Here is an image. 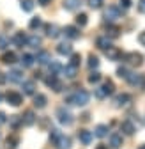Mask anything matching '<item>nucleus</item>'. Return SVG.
<instances>
[{"mask_svg": "<svg viewBox=\"0 0 145 149\" xmlns=\"http://www.w3.org/2000/svg\"><path fill=\"white\" fill-rule=\"evenodd\" d=\"M66 103L72 105V107H85L88 103V92L87 91H76L75 94L66 98Z\"/></svg>", "mask_w": 145, "mask_h": 149, "instance_id": "nucleus-1", "label": "nucleus"}, {"mask_svg": "<svg viewBox=\"0 0 145 149\" xmlns=\"http://www.w3.org/2000/svg\"><path fill=\"white\" fill-rule=\"evenodd\" d=\"M57 119H59V123L64 124V126L72 124V114H71L66 107H60V108L57 110Z\"/></svg>", "mask_w": 145, "mask_h": 149, "instance_id": "nucleus-2", "label": "nucleus"}, {"mask_svg": "<svg viewBox=\"0 0 145 149\" xmlns=\"http://www.w3.org/2000/svg\"><path fill=\"white\" fill-rule=\"evenodd\" d=\"M120 9L117 7V6H108V9L104 11V18L108 22H115V20H119L120 18Z\"/></svg>", "mask_w": 145, "mask_h": 149, "instance_id": "nucleus-3", "label": "nucleus"}, {"mask_svg": "<svg viewBox=\"0 0 145 149\" xmlns=\"http://www.w3.org/2000/svg\"><path fill=\"white\" fill-rule=\"evenodd\" d=\"M6 100H7V103L12 105V107H18V105L23 103V96L20 94V92H14V91L7 92V94H6Z\"/></svg>", "mask_w": 145, "mask_h": 149, "instance_id": "nucleus-4", "label": "nucleus"}, {"mask_svg": "<svg viewBox=\"0 0 145 149\" xmlns=\"http://www.w3.org/2000/svg\"><path fill=\"white\" fill-rule=\"evenodd\" d=\"M9 82H12V84H21V82H25L23 80V71L21 69H11L9 73H7V77H6Z\"/></svg>", "mask_w": 145, "mask_h": 149, "instance_id": "nucleus-5", "label": "nucleus"}, {"mask_svg": "<svg viewBox=\"0 0 145 149\" xmlns=\"http://www.w3.org/2000/svg\"><path fill=\"white\" fill-rule=\"evenodd\" d=\"M126 61L133 66H142L143 64V57L142 53H136V52H131V53H126Z\"/></svg>", "mask_w": 145, "mask_h": 149, "instance_id": "nucleus-6", "label": "nucleus"}, {"mask_svg": "<svg viewBox=\"0 0 145 149\" xmlns=\"http://www.w3.org/2000/svg\"><path fill=\"white\" fill-rule=\"evenodd\" d=\"M44 82H46V85H48V87H51L55 92H60V91H62V82H60L57 77H53V74H51V77H48Z\"/></svg>", "mask_w": 145, "mask_h": 149, "instance_id": "nucleus-7", "label": "nucleus"}, {"mask_svg": "<svg viewBox=\"0 0 145 149\" xmlns=\"http://www.w3.org/2000/svg\"><path fill=\"white\" fill-rule=\"evenodd\" d=\"M78 139H80L81 144L88 146L90 142H92V139H94V133L88 132V130H80V132H78Z\"/></svg>", "mask_w": 145, "mask_h": 149, "instance_id": "nucleus-8", "label": "nucleus"}, {"mask_svg": "<svg viewBox=\"0 0 145 149\" xmlns=\"http://www.w3.org/2000/svg\"><path fill=\"white\" fill-rule=\"evenodd\" d=\"M96 45H97V48H101V50H108V48H112V41H110V37L108 36H103V37H97V41H96Z\"/></svg>", "mask_w": 145, "mask_h": 149, "instance_id": "nucleus-9", "label": "nucleus"}, {"mask_svg": "<svg viewBox=\"0 0 145 149\" xmlns=\"http://www.w3.org/2000/svg\"><path fill=\"white\" fill-rule=\"evenodd\" d=\"M55 146H57V149H69V147H71V139L66 137V135H60V137L57 139Z\"/></svg>", "mask_w": 145, "mask_h": 149, "instance_id": "nucleus-10", "label": "nucleus"}, {"mask_svg": "<svg viewBox=\"0 0 145 149\" xmlns=\"http://www.w3.org/2000/svg\"><path fill=\"white\" fill-rule=\"evenodd\" d=\"M12 43L18 46V48H23V45H27V36L23 32H16L14 37H12Z\"/></svg>", "mask_w": 145, "mask_h": 149, "instance_id": "nucleus-11", "label": "nucleus"}, {"mask_svg": "<svg viewBox=\"0 0 145 149\" xmlns=\"http://www.w3.org/2000/svg\"><path fill=\"white\" fill-rule=\"evenodd\" d=\"M64 34H66V37H69V39H78V37H80V30L76 27H72V25L66 27L64 29Z\"/></svg>", "mask_w": 145, "mask_h": 149, "instance_id": "nucleus-12", "label": "nucleus"}, {"mask_svg": "<svg viewBox=\"0 0 145 149\" xmlns=\"http://www.w3.org/2000/svg\"><path fill=\"white\" fill-rule=\"evenodd\" d=\"M35 61H37L41 66H46V64L51 62V55H50L48 52H39V53H37V57H35Z\"/></svg>", "mask_w": 145, "mask_h": 149, "instance_id": "nucleus-13", "label": "nucleus"}, {"mask_svg": "<svg viewBox=\"0 0 145 149\" xmlns=\"http://www.w3.org/2000/svg\"><path fill=\"white\" fill-rule=\"evenodd\" d=\"M126 80H128V84L129 85H133V87H140L142 85V74H136V73H129L128 74V78H126Z\"/></svg>", "mask_w": 145, "mask_h": 149, "instance_id": "nucleus-14", "label": "nucleus"}, {"mask_svg": "<svg viewBox=\"0 0 145 149\" xmlns=\"http://www.w3.org/2000/svg\"><path fill=\"white\" fill-rule=\"evenodd\" d=\"M44 30H46V36H48V37H51V39L59 37V34H60L57 25H50V23H48V25H44Z\"/></svg>", "mask_w": 145, "mask_h": 149, "instance_id": "nucleus-15", "label": "nucleus"}, {"mask_svg": "<svg viewBox=\"0 0 145 149\" xmlns=\"http://www.w3.org/2000/svg\"><path fill=\"white\" fill-rule=\"evenodd\" d=\"M81 6V0H64V9L66 11H76Z\"/></svg>", "mask_w": 145, "mask_h": 149, "instance_id": "nucleus-16", "label": "nucleus"}, {"mask_svg": "<svg viewBox=\"0 0 145 149\" xmlns=\"http://www.w3.org/2000/svg\"><path fill=\"white\" fill-rule=\"evenodd\" d=\"M57 53H59V55H71V53H72V46H71L69 43H60V45L57 46Z\"/></svg>", "mask_w": 145, "mask_h": 149, "instance_id": "nucleus-17", "label": "nucleus"}, {"mask_svg": "<svg viewBox=\"0 0 145 149\" xmlns=\"http://www.w3.org/2000/svg\"><path fill=\"white\" fill-rule=\"evenodd\" d=\"M106 135H108V126H106V124H97L96 130H94V137L103 139V137H106Z\"/></svg>", "mask_w": 145, "mask_h": 149, "instance_id": "nucleus-18", "label": "nucleus"}, {"mask_svg": "<svg viewBox=\"0 0 145 149\" xmlns=\"http://www.w3.org/2000/svg\"><path fill=\"white\" fill-rule=\"evenodd\" d=\"M129 101H131V96L129 94H119L115 98V107H126Z\"/></svg>", "mask_w": 145, "mask_h": 149, "instance_id": "nucleus-19", "label": "nucleus"}, {"mask_svg": "<svg viewBox=\"0 0 145 149\" xmlns=\"http://www.w3.org/2000/svg\"><path fill=\"white\" fill-rule=\"evenodd\" d=\"M110 146H112L113 149H119V147L122 146V135L112 133V135H110Z\"/></svg>", "mask_w": 145, "mask_h": 149, "instance_id": "nucleus-20", "label": "nucleus"}, {"mask_svg": "<svg viewBox=\"0 0 145 149\" xmlns=\"http://www.w3.org/2000/svg\"><path fill=\"white\" fill-rule=\"evenodd\" d=\"M120 130H122L126 135H133V133H135V124H133L131 121H124V123L120 124Z\"/></svg>", "mask_w": 145, "mask_h": 149, "instance_id": "nucleus-21", "label": "nucleus"}, {"mask_svg": "<svg viewBox=\"0 0 145 149\" xmlns=\"http://www.w3.org/2000/svg\"><path fill=\"white\" fill-rule=\"evenodd\" d=\"M46 101H48V100H46L44 94H35V96H34V105L37 107V108H44V107H46Z\"/></svg>", "mask_w": 145, "mask_h": 149, "instance_id": "nucleus-22", "label": "nucleus"}, {"mask_svg": "<svg viewBox=\"0 0 145 149\" xmlns=\"http://www.w3.org/2000/svg\"><path fill=\"white\" fill-rule=\"evenodd\" d=\"M21 123L25 124V126H32L34 123H35V116H34V112H25V116H23V119H21Z\"/></svg>", "mask_w": 145, "mask_h": 149, "instance_id": "nucleus-23", "label": "nucleus"}, {"mask_svg": "<svg viewBox=\"0 0 145 149\" xmlns=\"http://www.w3.org/2000/svg\"><path fill=\"white\" fill-rule=\"evenodd\" d=\"M18 144H20V137H18L16 133H12V135L7 137V149H16Z\"/></svg>", "mask_w": 145, "mask_h": 149, "instance_id": "nucleus-24", "label": "nucleus"}, {"mask_svg": "<svg viewBox=\"0 0 145 149\" xmlns=\"http://www.w3.org/2000/svg\"><path fill=\"white\" fill-rule=\"evenodd\" d=\"M106 57H108V59H112V61H117V59L122 57V53H120L117 48L112 46V48H108V50H106Z\"/></svg>", "mask_w": 145, "mask_h": 149, "instance_id": "nucleus-25", "label": "nucleus"}, {"mask_svg": "<svg viewBox=\"0 0 145 149\" xmlns=\"http://www.w3.org/2000/svg\"><path fill=\"white\" fill-rule=\"evenodd\" d=\"M48 68H50V74H53V77H57V74L62 71V66H60L59 62H55V61H51V62L48 64Z\"/></svg>", "mask_w": 145, "mask_h": 149, "instance_id": "nucleus-26", "label": "nucleus"}, {"mask_svg": "<svg viewBox=\"0 0 145 149\" xmlns=\"http://www.w3.org/2000/svg\"><path fill=\"white\" fill-rule=\"evenodd\" d=\"M27 45L28 46H32V48H37V46H41V37L39 36H30V37H27Z\"/></svg>", "mask_w": 145, "mask_h": 149, "instance_id": "nucleus-27", "label": "nucleus"}, {"mask_svg": "<svg viewBox=\"0 0 145 149\" xmlns=\"http://www.w3.org/2000/svg\"><path fill=\"white\" fill-rule=\"evenodd\" d=\"M62 73L66 74V78L72 80V78L76 77V68H72V66H66V68H62Z\"/></svg>", "mask_w": 145, "mask_h": 149, "instance_id": "nucleus-28", "label": "nucleus"}, {"mask_svg": "<svg viewBox=\"0 0 145 149\" xmlns=\"http://www.w3.org/2000/svg\"><path fill=\"white\" fill-rule=\"evenodd\" d=\"M34 61H35V57H34V55H30V53H25L23 57H21V64H23L25 68L34 66Z\"/></svg>", "mask_w": 145, "mask_h": 149, "instance_id": "nucleus-29", "label": "nucleus"}, {"mask_svg": "<svg viewBox=\"0 0 145 149\" xmlns=\"http://www.w3.org/2000/svg\"><path fill=\"white\" fill-rule=\"evenodd\" d=\"M23 84V94H34L35 92V84L34 82H21Z\"/></svg>", "mask_w": 145, "mask_h": 149, "instance_id": "nucleus-30", "label": "nucleus"}, {"mask_svg": "<svg viewBox=\"0 0 145 149\" xmlns=\"http://www.w3.org/2000/svg\"><path fill=\"white\" fill-rule=\"evenodd\" d=\"M2 62H4V64H14V62H16V55H14L12 52H7V53H4Z\"/></svg>", "mask_w": 145, "mask_h": 149, "instance_id": "nucleus-31", "label": "nucleus"}, {"mask_svg": "<svg viewBox=\"0 0 145 149\" xmlns=\"http://www.w3.org/2000/svg\"><path fill=\"white\" fill-rule=\"evenodd\" d=\"M80 61H81L80 53H71V64H69V66H72V68H78V66H80Z\"/></svg>", "mask_w": 145, "mask_h": 149, "instance_id": "nucleus-32", "label": "nucleus"}, {"mask_svg": "<svg viewBox=\"0 0 145 149\" xmlns=\"http://www.w3.org/2000/svg\"><path fill=\"white\" fill-rule=\"evenodd\" d=\"M21 9L27 11V13H30L34 9V0H21Z\"/></svg>", "mask_w": 145, "mask_h": 149, "instance_id": "nucleus-33", "label": "nucleus"}, {"mask_svg": "<svg viewBox=\"0 0 145 149\" xmlns=\"http://www.w3.org/2000/svg\"><path fill=\"white\" fill-rule=\"evenodd\" d=\"M87 22H88V18H87V14H85V13H81V14H78V16H76V23H78L80 27H85V25H87Z\"/></svg>", "mask_w": 145, "mask_h": 149, "instance_id": "nucleus-34", "label": "nucleus"}, {"mask_svg": "<svg viewBox=\"0 0 145 149\" xmlns=\"http://www.w3.org/2000/svg\"><path fill=\"white\" fill-rule=\"evenodd\" d=\"M28 27H30L32 30H35V29H39V27H41V18H39V16H35V18H32V20H30V23H28Z\"/></svg>", "mask_w": 145, "mask_h": 149, "instance_id": "nucleus-35", "label": "nucleus"}, {"mask_svg": "<svg viewBox=\"0 0 145 149\" xmlns=\"http://www.w3.org/2000/svg\"><path fill=\"white\" fill-rule=\"evenodd\" d=\"M106 96H108V92H106V89H104L103 85L96 89V98H97V100H103V98H106Z\"/></svg>", "mask_w": 145, "mask_h": 149, "instance_id": "nucleus-36", "label": "nucleus"}, {"mask_svg": "<svg viewBox=\"0 0 145 149\" xmlns=\"http://www.w3.org/2000/svg\"><path fill=\"white\" fill-rule=\"evenodd\" d=\"M9 46V37L4 36V34H0V50H6Z\"/></svg>", "mask_w": 145, "mask_h": 149, "instance_id": "nucleus-37", "label": "nucleus"}, {"mask_svg": "<svg viewBox=\"0 0 145 149\" xmlns=\"http://www.w3.org/2000/svg\"><path fill=\"white\" fill-rule=\"evenodd\" d=\"M99 80H101V74H99L97 71H94V73L88 74V82H90V84H97Z\"/></svg>", "mask_w": 145, "mask_h": 149, "instance_id": "nucleus-38", "label": "nucleus"}, {"mask_svg": "<svg viewBox=\"0 0 145 149\" xmlns=\"http://www.w3.org/2000/svg\"><path fill=\"white\" fill-rule=\"evenodd\" d=\"M9 124H11L12 128H18V126L21 124V119L18 117V116H11V117H9Z\"/></svg>", "mask_w": 145, "mask_h": 149, "instance_id": "nucleus-39", "label": "nucleus"}, {"mask_svg": "<svg viewBox=\"0 0 145 149\" xmlns=\"http://www.w3.org/2000/svg\"><path fill=\"white\" fill-rule=\"evenodd\" d=\"M88 68H99V59L97 57H94V55H90L88 57Z\"/></svg>", "mask_w": 145, "mask_h": 149, "instance_id": "nucleus-40", "label": "nucleus"}, {"mask_svg": "<svg viewBox=\"0 0 145 149\" xmlns=\"http://www.w3.org/2000/svg\"><path fill=\"white\" fill-rule=\"evenodd\" d=\"M117 74H119V77L120 78H128V74H129V71H128V68H117Z\"/></svg>", "mask_w": 145, "mask_h": 149, "instance_id": "nucleus-41", "label": "nucleus"}, {"mask_svg": "<svg viewBox=\"0 0 145 149\" xmlns=\"http://www.w3.org/2000/svg\"><path fill=\"white\" fill-rule=\"evenodd\" d=\"M103 87L106 89V92H108V94H112V92H113V89H115V85H113V82H112V80H106Z\"/></svg>", "mask_w": 145, "mask_h": 149, "instance_id": "nucleus-42", "label": "nucleus"}, {"mask_svg": "<svg viewBox=\"0 0 145 149\" xmlns=\"http://www.w3.org/2000/svg\"><path fill=\"white\" fill-rule=\"evenodd\" d=\"M60 135H62V133L59 132V130H51V133H50V140L55 144V142H57V139H59Z\"/></svg>", "mask_w": 145, "mask_h": 149, "instance_id": "nucleus-43", "label": "nucleus"}, {"mask_svg": "<svg viewBox=\"0 0 145 149\" xmlns=\"http://www.w3.org/2000/svg\"><path fill=\"white\" fill-rule=\"evenodd\" d=\"M88 6L92 9H99L101 7V0H88Z\"/></svg>", "mask_w": 145, "mask_h": 149, "instance_id": "nucleus-44", "label": "nucleus"}, {"mask_svg": "<svg viewBox=\"0 0 145 149\" xmlns=\"http://www.w3.org/2000/svg\"><path fill=\"white\" fill-rule=\"evenodd\" d=\"M108 32H110L112 37H117V36H119V29H117V27H110V29H108Z\"/></svg>", "mask_w": 145, "mask_h": 149, "instance_id": "nucleus-45", "label": "nucleus"}, {"mask_svg": "<svg viewBox=\"0 0 145 149\" xmlns=\"http://www.w3.org/2000/svg\"><path fill=\"white\" fill-rule=\"evenodd\" d=\"M120 7L129 9V7H131V0H120Z\"/></svg>", "mask_w": 145, "mask_h": 149, "instance_id": "nucleus-46", "label": "nucleus"}, {"mask_svg": "<svg viewBox=\"0 0 145 149\" xmlns=\"http://www.w3.org/2000/svg\"><path fill=\"white\" fill-rule=\"evenodd\" d=\"M138 11L145 14V0H138Z\"/></svg>", "mask_w": 145, "mask_h": 149, "instance_id": "nucleus-47", "label": "nucleus"}, {"mask_svg": "<svg viewBox=\"0 0 145 149\" xmlns=\"http://www.w3.org/2000/svg\"><path fill=\"white\" fill-rule=\"evenodd\" d=\"M138 41H140V45H142V46H145V30H143V32H140Z\"/></svg>", "mask_w": 145, "mask_h": 149, "instance_id": "nucleus-48", "label": "nucleus"}, {"mask_svg": "<svg viewBox=\"0 0 145 149\" xmlns=\"http://www.w3.org/2000/svg\"><path fill=\"white\" fill-rule=\"evenodd\" d=\"M7 123V117H6V114H4V112H0V126H2V124H6Z\"/></svg>", "mask_w": 145, "mask_h": 149, "instance_id": "nucleus-49", "label": "nucleus"}, {"mask_svg": "<svg viewBox=\"0 0 145 149\" xmlns=\"http://www.w3.org/2000/svg\"><path fill=\"white\" fill-rule=\"evenodd\" d=\"M37 2H39L41 6H48V4H51V0H37Z\"/></svg>", "mask_w": 145, "mask_h": 149, "instance_id": "nucleus-50", "label": "nucleus"}, {"mask_svg": "<svg viewBox=\"0 0 145 149\" xmlns=\"http://www.w3.org/2000/svg\"><path fill=\"white\" fill-rule=\"evenodd\" d=\"M96 149H108V146H104V144H99V146H97Z\"/></svg>", "mask_w": 145, "mask_h": 149, "instance_id": "nucleus-51", "label": "nucleus"}, {"mask_svg": "<svg viewBox=\"0 0 145 149\" xmlns=\"http://www.w3.org/2000/svg\"><path fill=\"white\" fill-rule=\"evenodd\" d=\"M138 149H145V146H140V147H138Z\"/></svg>", "mask_w": 145, "mask_h": 149, "instance_id": "nucleus-52", "label": "nucleus"}, {"mask_svg": "<svg viewBox=\"0 0 145 149\" xmlns=\"http://www.w3.org/2000/svg\"><path fill=\"white\" fill-rule=\"evenodd\" d=\"M0 101H2V94H0Z\"/></svg>", "mask_w": 145, "mask_h": 149, "instance_id": "nucleus-53", "label": "nucleus"}]
</instances>
